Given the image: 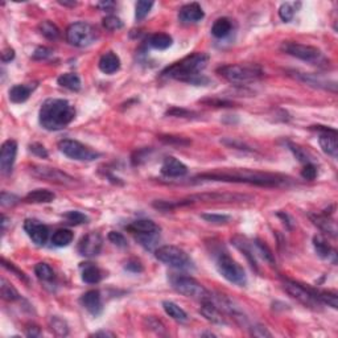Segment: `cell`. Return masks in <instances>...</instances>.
I'll return each mask as SVG.
<instances>
[{
  "label": "cell",
  "mask_w": 338,
  "mask_h": 338,
  "mask_svg": "<svg viewBox=\"0 0 338 338\" xmlns=\"http://www.w3.org/2000/svg\"><path fill=\"white\" fill-rule=\"evenodd\" d=\"M209 62V56L205 53H193L177 61L171 66L163 70L162 76L173 78L181 82L190 83L194 86H205L210 79L202 74Z\"/></svg>",
  "instance_id": "6da1fadb"
},
{
  "label": "cell",
  "mask_w": 338,
  "mask_h": 338,
  "mask_svg": "<svg viewBox=\"0 0 338 338\" xmlns=\"http://www.w3.org/2000/svg\"><path fill=\"white\" fill-rule=\"evenodd\" d=\"M194 183L198 181H222V183L250 184L258 187H278L285 181L284 177L279 174L262 173L250 169H226V171L210 172L198 174L193 178Z\"/></svg>",
  "instance_id": "7a4b0ae2"
},
{
  "label": "cell",
  "mask_w": 338,
  "mask_h": 338,
  "mask_svg": "<svg viewBox=\"0 0 338 338\" xmlns=\"http://www.w3.org/2000/svg\"><path fill=\"white\" fill-rule=\"evenodd\" d=\"M74 118L76 108L66 99H47L38 112V122L48 131L62 130L73 122Z\"/></svg>",
  "instance_id": "3957f363"
},
{
  "label": "cell",
  "mask_w": 338,
  "mask_h": 338,
  "mask_svg": "<svg viewBox=\"0 0 338 338\" xmlns=\"http://www.w3.org/2000/svg\"><path fill=\"white\" fill-rule=\"evenodd\" d=\"M219 76L234 85H247L259 81L263 72L256 66H243V65H224L217 69Z\"/></svg>",
  "instance_id": "277c9868"
},
{
  "label": "cell",
  "mask_w": 338,
  "mask_h": 338,
  "mask_svg": "<svg viewBox=\"0 0 338 338\" xmlns=\"http://www.w3.org/2000/svg\"><path fill=\"white\" fill-rule=\"evenodd\" d=\"M171 284L176 292L190 297V299H194V300L201 301V303L210 300L213 296L201 283H198L196 279L189 278V276H172Z\"/></svg>",
  "instance_id": "5b68a950"
},
{
  "label": "cell",
  "mask_w": 338,
  "mask_h": 338,
  "mask_svg": "<svg viewBox=\"0 0 338 338\" xmlns=\"http://www.w3.org/2000/svg\"><path fill=\"white\" fill-rule=\"evenodd\" d=\"M217 269L224 279L239 287L247 284V276L244 269L235 262L228 253H219L217 256Z\"/></svg>",
  "instance_id": "8992f818"
},
{
  "label": "cell",
  "mask_w": 338,
  "mask_h": 338,
  "mask_svg": "<svg viewBox=\"0 0 338 338\" xmlns=\"http://www.w3.org/2000/svg\"><path fill=\"white\" fill-rule=\"evenodd\" d=\"M98 38V31L92 24L85 21L74 22L66 29V40L70 45L85 48L92 45Z\"/></svg>",
  "instance_id": "52a82bcc"
},
{
  "label": "cell",
  "mask_w": 338,
  "mask_h": 338,
  "mask_svg": "<svg viewBox=\"0 0 338 338\" xmlns=\"http://www.w3.org/2000/svg\"><path fill=\"white\" fill-rule=\"evenodd\" d=\"M156 259L164 264L178 269H188L192 267V259L185 251L176 246L159 247L155 253Z\"/></svg>",
  "instance_id": "ba28073f"
},
{
  "label": "cell",
  "mask_w": 338,
  "mask_h": 338,
  "mask_svg": "<svg viewBox=\"0 0 338 338\" xmlns=\"http://www.w3.org/2000/svg\"><path fill=\"white\" fill-rule=\"evenodd\" d=\"M283 288L289 296L296 299L299 303L308 308H317L320 305V300L317 299V291L312 288L296 283L289 279H283Z\"/></svg>",
  "instance_id": "9c48e42d"
},
{
  "label": "cell",
  "mask_w": 338,
  "mask_h": 338,
  "mask_svg": "<svg viewBox=\"0 0 338 338\" xmlns=\"http://www.w3.org/2000/svg\"><path fill=\"white\" fill-rule=\"evenodd\" d=\"M58 149L63 155L77 162H94L99 157L98 152L83 146L82 143L72 139H63L58 143Z\"/></svg>",
  "instance_id": "30bf717a"
},
{
  "label": "cell",
  "mask_w": 338,
  "mask_h": 338,
  "mask_svg": "<svg viewBox=\"0 0 338 338\" xmlns=\"http://www.w3.org/2000/svg\"><path fill=\"white\" fill-rule=\"evenodd\" d=\"M281 52H284L285 54H289L292 57H296L305 62H319L323 58V53L320 52V49L310 45H304L300 42L295 41H284L280 47Z\"/></svg>",
  "instance_id": "8fae6325"
},
{
  "label": "cell",
  "mask_w": 338,
  "mask_h": 338,
  "mask_svg": "<svg viewBox=\"0 0 338 338\" xmlns=\"http://www.w3.org/2000/svg\"><path fill=\"white\" fill-rule=\"evenodd\" d=\"M31 173L35 177L41 178V180L51 181V183L60 184V185H69V184L74 183V177L60 171L57 168L33 165V167H31Z\"/></svg>",
  "instance_id": "7c38bea8"
},
{
  "label": "cell",
  "mask_w": 338,
  "mask_h": 338,
  "mask_svg": "<svg viewBox=\"0 0 338 338\" xmlns=\"http://www.w3.org/2000/svg\"><path fill=\"white\" fill-rule=\"evenodd\" d=\"M313 130L320 131L319 143L320 147L323 148L326 155L332 156V157H337L338 155V143H337V131L333 128L324 126H313Z\"/></svg>",
  "instance_id": "4fadbf2b"
},
{
  "label": "cell",
  "mask_w": 338,
  "mask_h": 338,
  "mask_svg": "<svg viewBox=\"0 0 338 338\" xmlns=\"http://www.w3.org/2000/svg\"><path fill=\"white\" fill-rule=\"evenodd\" d=\"M102 246H103V239H102L101 234L88 233L79 240L78 251L81 255L86 256V258H93V256L99 255V253L102 251Z\"/></svg>",
  "instance_id": "5bb4252c"
},
{
  "label": "cell",
  "mask_w": 338,
  "mask_h": 338,
  "mask_svg": "<svg viewBox=\"0 0 338 338\" xmlns=\"http://www.w3.org/2000/svg\"><path fill=\"white\" fill-rule=\"evenodd\" d=\"M24 230L32 239V242L37 246H44L47 243L48 237H49V229L47 224L41 223L37 219L29 218L24 222Z\"/></svg>",
  "instance_id": "9a60e30c"
},
{
  "label": "cell",
  "mask_w": 338,
  "mask_h": 338,
  "mask_svg": "<svg viewBox=\"0 0 338 338\" xmlns=\"http://www.w3.org/2000/svg\"><path fill=\"white\" fill-rule=\"evenodd\" d=\"M16 155H17V143L15 140H7L0 149V169L3 174H10L13 169Z\"/></svg>",
  "instance_id": "2e32d148"
},
{
  "label": "cell",
  "mask_w": 338,
  "mask_h": 338,
  "mask_svg": "<svg viewBox=\"0 0 338 338\" xmlns=\"http://www.w3.org/2000/svg\"><path fill=\"white\" fill-rule=\"evenodd\" d=\"M81 304L82 307L87 310L88 313H92L93 316H99L103 309V305H102V296L101 292L97 291V289H92V291H87L85 295H82L81 297Z\"/></svg>",
  "instance_id": "e0dca14e"
},
{
  "label": "cell",
  "mask_w": 338,
  "mask_h": 338,
  "mask_svg": "<svg viewBox=\"0 0 338 338\" xmlns=\"http://www.w3.org/2000/svg\"><path fill=\"white\" fill-rule=\"evenodd\" d=\"M291 73L295 78L301 81V82L307 83V85L313 86V87L325 88V90H332L333 93H335V87H337L335 82H329V81L321 78V77H317L316 74L301 73V72H291Z\"/></svg>",
  "instance_id": "ac0fdd59"
},
{
  "label": "cell",
  "mask_w": 338,
  "mask_h": 338,
  "mask_svg": "<svg viewBox=\"0 0 338 338\" xmlns=\"http://www.w3.org/2000/svg\"><path fill=\"white\" fill-rule=\"evenodd\" d=\"M213 297V296H212ZM202 305L199 308V313L205 317L208 321L213 324H218V325H224L226 324V319L222 314V310L217 307V304L210 299V300L202 301Z\"/></svg>",
  "instance_id": "d6986e66"
},
{
  "label": "cell",
  "mask_w": 338,
  "mask_h": 338,
  "mask_svg": "<svg viewBox=\"0 0 338 338\" xmlns=\"http://www.w3.org/2000/svg\"><path fill=\"white\" fill-rule=\"evenodd\" d=\"M204 17H205V12H204L198 3L185 4L184 7H181L180 12H178V19H180V21L185 22V24L198 22Z\"/></svg>",
  "instance_id": "ffe728a7"
},
{
  "label": "cell",
  "mask_w": 338,
  "mask_h": 338,
  "mask_svg": "<svg viewBox=\"0 0 338 338\" xmlns=\"http://www.w3.org/2000/svg\"><path fill=\"white\" fill-rule=\"evenodd\" d=\"M188 173L187 165L176 157H167L163 162L162 174L165 177H183Z\"/></svg>",
  "instance_id": "44dd1931"
},
{
  "label": "cell",
  "mask_w": 338,
  "mask_h": 338,
  "mask_svg": "<svg viewBox=\"0 0 338 338\" xmlns=\"http://www.w3.org/2000/svg\"><path fill=\"white\" fill-rule=\"evenodd\" d=\"M126 229L127 231H130L131 234L135 235V237H138V235L155 234V233L160 231L157 224L153 221H151V219H138V221L127 224Z\"/></svg>",
  "instance_id": "7402d4cb"
},
{
  "label": "cell",
  "mask_w": 338,
  "mask_h": 338,
  "mask_svg": "<svg viewBox=\"0 0 338 338\" xmlns=\"http://www.w3.org/2000/svg\"><path fill=\"white\" fill-rule=\"evenodd\" d=\"M37 87V83H28V85H15L10 88V101L13 103H24L28 101L29 97L35 88Z\"/></svg>",
  "instance_id": "603a6c76"
},
{
  "label": "cell",
  "mask_w": 338,
  "mask_h": 338,
  "mask_svg": "<svg viewBox=\"0 0 338 338\" xmlns=\"http://www.w3.org/2000/svg\"><path fill=\"white\" fill-rule=\"evenodd\" d=\"M231 242H233V244L237 247L240 253L246 256V259L249 260V263H250L251 267H253L255 271H259L258 262H256V258H255V253H254V249H253V246H251L250 242H249V240L243 237H234L233 239H231Z\"/></svg>",
  "instance_id": "cb8c5ba5"
},
{
  "label": "cell",
  "mask_w": 338,
  "mask_h": 338,
  "mask_svg": "<svg viewBox=\"0 0 338 338\" xmlns=\"http://www.w3.org/2000/svg\"><path fill=\"white\" fill-rule=\"evenodd\" d=\"M99 69L104 74H114L120 67V58L112 52H107L101 57L98 63Z\"/></svg>",
  "instance_id": "d4e9b609"
},
{
  "label": "cell",
  "mask_w": 338,
  "mask_h": 338,
  "mask_svg": "<svg viewBox=\"0 0 338 338\" xmlns=\"http://www.w3.org/2000/svg\"><path fill=\"white\" fill-rule=\"evenodd\" d=\"M56 198V194L48 189H36L29 192L24 201L28 204H48Z\"/></svg>",
  "instance_id": "484cf974"
},
{
  "label": "cell",
  "mask_w": 338,
  "mask_h": 338,
  "mask_svg": "<svg viewBox=\"0 0 338 338\" xmlns=\"http://www.w3.org/2000/svg\"><path fill=\"white\" fill-rule=\"evenodd\" d=\"M163 308H164L165 313H167L168 316L172 317L176 321H180V323H185L188 321V314L187 312L180 308L177 304L172 303V301H164L163 303Z\"/></svg>",
  "instance_id": "4316f807"
},
{
  "label": "cell",
  "mask_w": 338,
  "mask_h": 338,
  "mask_svg": "<svg viewBox=\"0 0 338 338\" xmlns=\"http://www.w3.org/2000/svg\"><path fill=\"white\" fill-rule=\"evenodd\" d=\"M231 20L228 17H221V19L215 20V22L212 27V35L217 38H223L231 32Z\"/></svg>",
  "instance_id": "83f0119b"
},
{
  "label": "cell",
  "mask_w": 338,
  "mask_h": 338,
  "mask_svg": "<svg viewBox=\"0 0 338 338\" xmlns=\"http://www.w3.org/2000/svg\"><path fill=\"white\" fill-rule=\"evenodd\" d=\"M310 219H312L313 223L319 226L321 230L325 231L326 234L332 235V237L337 235V229H335L334 222L330 221L326 215H310Z\"/></svg>",
  "instance_id": "f1b7e54d"
},
{
  "label": "cell",
  "mask_w": 338,
  "mask_h": 338,
  "mask_svg": "<svg viewBox=\"0 0 338 338\" xmlns=\"http://www.w3.org/2000/svg\"><path fill=\"white\" fill-rule=\"evenodd\" d=\"M172 37L167 33H155L152 35L148 40L149 47L153 48V49H157V51H164L172 45Z\"/></svg>",
  "instance_id": "f546056e"
},
{
  "label": "cell",
  "mask_w": 338,
  "mask_h": 338,
  "mask_svg": "<svg viewBox=\"0 0 338 338\" xmlns=\"http://www.w3.org/2000/svg\"><path fill=\"white\" fill-rule=\"evenodd\" d=\"M58 85L62 87L72 90V92H78L81 88V78L74 73H66L58 77Z\"/></svg>",
  "instance_id": "4dcf8cb0"
},
{
  "label": "cell",
  "mask_w": 338,
  "mask_h": 338,
  "mask_svg": "<svg viewBox=\"0 0 338 338\" xmlns=\"http://www.w3.org/2000/svg\"><path fill=\"white\" fill-rule=\"evenodd\" d=\"M0 295H2L3 300L10 301V303L11 301H17L20 299V294L17 292V289L4 278L0 279Z\"/></svg>",
  "instance_id": "1f68e13d"
},
{
  "label": "cell",
  "mask_w": 338,
  "mask_h": 338,
  "mask_svg": "<svg viewBox=\"0 0 338 338\" xmlns=\"http://www.w3.org/2000/svg\"><path fill=\"white\" fill-rule=\"evenodd\" d=\"M48 324H49V328H51L52 332L54 333L58 337H65V335L69 334V326H67L66 321L62 320L58 316H52L48 320Z\"/></svg>",
  "instance_id": "d6a6232c"
},
{
  "label": "cell",
  "mask_w": 338,
  "mask_h": 338,
  "mask_svg": "<svg viewBox=\"0 0 338 338\" xmlns=\"http://www.w3.org/2000/svg\"><path fill=\"white\" fill-rule=\"evenodd\" d=\"M82 280L87 283V284H97V283L102 280L101 269L87 263L82 269Z\"/></svg>",
  "instance_id": "836d02e7"
},
{
  "label": "cell",
  "mask_w": 338,
  "mask_h": 338,
  "mask_svg": "<svg viewBox=\"0 0 338 338\" xmlns=\"http://www.w3.org/2000/svg\"><path fill=\"white\" fill-rule=\"evenodd\" d=\"M38 32H40L45 38L53 40V41L54 40H57L61 35L58 27L56 26L54 22L49 21V20H45V21H41L38 24Z\"/></svg>",
  "instance_id": "e575fe53"
},
{
  "label": "cell",
  "mask_w": 338,
  "mask_h": 338,
  "mask_svg": "<svg viewBox=\"0 0 338 338\" xmlns=\"http://www.w3.org/2000/svg\"><path fill=\"white\" fill-rule=\"evenodd\" d=\"M73 233L67 229H60V230L54 231L53 237H52V243L57 247H65L73 242Z\"/></svg>",
  "instance_id": "d590c367"
},
{
  "label": "cell",
  "mask_w": 338,
  "mask_h": 338,
  "mask_svg": "<svg viewBox=\"0 0 338 338\" xmlns=\"http://www.w3.org/2000/svg\"><path fill=\"white\" fill-rule=\"evenodd\" d=\"M301 3H283L279 8V16L284 22L291 21L294 19L295 13L300 8Z\"/></svg>",
  "instance_id": "8d00e7d4"
},
{
  "label": "cell",
  "mask_w": 338,
  "mask_h": 338,
  "mask_svg": "<svg viewBox=\"0 0 338 338\" xmlns=\"http://www.w3.org/2000/svg\"><path fill=\"white\" fill-rule=\"evenodd\" d=\"M313 246H314V250H316L317 255H319L320 258H323V259H328L330 255H334L332 247L329 246L321 237H317L316 235V237L313 238Z\"/></svg>",
  "instance_id": "74e56055"
},
{
  "label": "cell",
  "mask_w": 338,
  "mask_h": 338,
  "mask_svg": "<svg viewBox=\"0 0 338 338\" xmlns=\"http://www.w3.org/2000/svg\"><path fill=\"white\" fill-rule=\"evenodd\" d=\"M35 274L42 281H51L54 279L53 268L47 263H37L35 265Z\"/></svg>",
  "instance_id": "f35d334b"
},
{
  "label": "cell",
  "mask_w": 338,
  "mask_h": 338,
  "mask_svg": "<svg viewBox=\"0 0 338 338\" xmlns=\"http://www.w3.org/2000/svg\"><path fill=\"white\" fill-rule=\"evenodd\" d=\"M152 7H153V2H147V0H140V2H138L135 7L136 20H138V21H142V20L148 15Z\"/></svg>",
  "instance_id": "ab89813d"
},
{
  "label": "cell",
  "mask_w": 338,
  "mask_h": 338,
  "mask_svg": "<svg viewBox=\"0 0 338 338\" xmlns=\"http://www.w3.org/2000/svg\"><path fill=\"white\" fill-rule=\"evenodd\" d=\"M144 324H146V326L149 330L157 333V334H164L165 333L164 324H163L160 320L156 319V317H146V319H144Z\"/></svg>",
  "instance_id": "60d3db41"
},
{
  "label": "cell",
  "mask_w": 338,
  "mask_h": 338,
  "mask_svg": "<svg viewBox=\"0 0 338 338\" xmlns=\"http://www.w3.org/2000/svg\"><path fill=\"white\" fill-rule=\"evenodd\" d=\"M317 299L320 300V303L328 304L329 307L337 308L338 307V299L337 295L334 292H319L317 291Z\"/></svg>",
  "instance_id": "b9f144b4"
},
{
  "label": "cell",
  "mask_w": 338,
  "mask_h": 338,
  "mask_svg": "<svg viewBox=\"0 0 338 338\" xmlns=\"http://www.w3.org/2000/svg\"><path fill=\"white\" fill-rule=\"evenodd\" d=\"M103 27L107 31H119V29L123 28V21L119 19V17H117V16H107V17H104L103 19Z\"/></svg>",
  "instance_id": "7bdbcfd3"
},
{
  "label": "cell",
  "mask_w": 338,
  "mask_h": 338,
  "mask_svg": "<svg viewBox=\"0 0 338 338\" xmlns=\"http://www.w3.org/2000/svg\"><path fill=\"white\" fill-rule=\"evenodd\" d=\"M255 246H256V249L262 253L263 258H264V259L269 263V264L275 265V258H274V254L271 253V250H269L268 247L265 246L263 242H260L259 239L255 240Z\"/></svg>",
  "instance_id": "ee69618b"
},
{
  "label": "cell",
  "mask_w": 338,
  "mask_h": 338,
  "mask_svg": "<svg viewBox=\"0 0 338 338\" xmlns=\"http://www.w3.org/2000/svg\"><path fill=\"white\" fill-rule=\"evenodd\" d=\"M201 218L205 219L206 222H210V223L214 224H222V223H228L230 221V217L224 214H202Z\"/></svg>",
  "instance_id": "f6af8a7d"
},
{
  "label": "cell",
  "mask_w": 338,
  "mask_h": 338,
  "mask_svg": "<svg viewBox=\"0 0 338 338\" xmlns=\"http://www.w3.org/2000/svg\"><path fill=\"white\" fill-rule=\"evenodd\" d=\"M108 239H110L111 243H114L118 247H122V249L128 246L126 237L122 233H118V231H111L110 234H108Z\"/></svg>",
  "instance_id": "bcb514c9"
},
{
  "label": "cell",
  "mask_w": 338,
  "mask_h": 338,
  "mask_svg": "<svg viewBox=\"0 0 338 338\" xmlns=\"http://www.w3.org/2000/svg\"><path fill=\"white\" fill-rule=\"evenodd\" d=\"M65 218L67 219V222L72 224H79V223H85L87 221V217L85 214L79 212H69L65 214Z\"/></svg>",
  "instance_id": "7dc6e473"
},
{
  "label": "cell",
  "mask_w": 338,
  "mask_h": 338,
  "mask_svg": "<svg viewBox=\"0 0 338 338\" xmlns=\"http://www.w3.org/2000/svg\"><path fill=\"white\" fill-rule=\"evenodd\" d=\"M301 176H303V178H305V180H309V181L314 180L317 177L316 165L312 164V163H307L303 171H301Z\"/></svg>",
  "instance_id": "c3c4849f"
},
{
  "label": "cell",
  "mask_w": 338,
  "mask_h": 338,
  "mask_svg": "<svg viewBox=\"0 0 338 338\" xmlns=\"http://www.w3.org/2000/svg\"><path fill=\"white\" fill-rule=\"evenodd\" d=\"M53 54V51L52 49H49V48L47 47H38L37 49H36L35 52H33V60H37V61H42V60H47V58H49Z\"/></svg>",
  "instance_id": "681fc988"
},
{
  "label": "cell",
  "mask_w": 338,
  "mask_h": 338,
  "mask_svg": "<svg viewBox=\"0 0 338 338\" xmlns=\"http://www.w3.org/2000/svg\"><path fill=\"white\" fill-rule=\"evenodd\" d=\"M20 199L16 196L11 194V193L2 192V196H0V204L3 208H8V206H13L19 202Z\"/></svg>",
  "instance_id": "f907efd6"
},
{
  "label": "cell",
  "mask_w": 338,
  "mask_h": 338,
  "mask_svg": "<svg viewBox=\"0 0 338 338\" xmlns=\"http://www.w3.org/2000/svg\"><path fill=\"white\" fill-rule=\"evenodd\" d=\"M288 147H289V149L294 152V155L296 156V159H299V162L305 163V164L309 163V159H308L307 153L303 151V148H300L299 146H295V144H292V143H288Z\"/></svg>",
  "instance_id": "816d5d0a"
},
{
  "label": "cell",
  "mask_w": 338,
  "mask_h": 338,
  "mask_svg": "<svg viewBox=\"0 0 338 338\" xmlns=\"http://www.w3.org/2000/svg\"><path fill=\"white\" fill-rule=\"evenodd\" d=\"M29 151L33 153V155L38 156V157L47 159L48 157V151L45 149V147L42 144H38V143H33L29 146Z\"/></svg>",
  "instance_id": "f5cc1de1"
},
{
  "label": "cell",
  "mask_w": 338,
  "mask_h": 338,
  "mask_svg": "<svg viewBox=\"0 0 338 338\" xmlns=\"http://www.w3.org/2000/svg\"><path fill=\"white\" fill-rule=\"evenodd\" d=\"M2 263H3L4 268H7V269H8V271H11V272H13V274H16V276H17V278L22 279V280H24V281H28V279H27L26 274H24V272H22V271H20V269L16 268L15 265H13V263L7 262V260L4 259V258H3V259H2Z\"/></svg>",
  "instance_id": "db71d44e"
},
{
  "label": "cell",
  "mask_w": 338,
  "mask_h": 338,
  "mask_svg": "<svg viewBox=\"0 0 338 338\" xmlns=\"http://www.w3.org/2000/svg\"><path fill=\"white\" fill-rule=\"evenodd\" d=\"M250 329H251V334L255 335V337H271V333H269L264 326L256 325Z\"/></svg>",
  "instance_id": "11a10c76"
},
{
  "label": "cell",
  "mask_w": 338,
  "mask_h": 338,
  "mask_svg": "<svg viewBox=\"0 0 338 338\" xmlns=\"http://www.w3.org/2000/svg\"><path fill=\"white\" fill-rule=\"evenodd\" d=\"M13 58H15V51H13L12 48H6L2 52V61L3 62H11Z\"/></svg>",
  "instance_id": "9f6ffc18"
},
{
  "label": "cell",
  "mask_w": 338,
  "mask_h": 338,
  "mask_svg": "<svg viewBox=\"0 0 338 338\" xmlns=\"http://www.w3.org/2000/svg\"><path fill=\"white\" fill-rule=\"evenodd\" d=\"M162 140L167 143H177V144H189L188 140H185L184 138H178V136H162Z\"/></svg>",
  "instance_id": "6f0895ef"
},
{
  "label": "cell",
  "mask_w": 338,
  "mask_h": 338,
  "mask_svg": "<svg viewBox=\"0 0 338 338\" xmlns=\"http://www.w3.org/2000/svg\"><path fill=\"white\" fill-rule=\"evenodd\" d=\"M26 333H27V335H28V337H41L42 335V332H41V329L38 328V326H36V325H29L28 328H27V330H26Z\"/></svg>",
  "instance_id": "680465c9"
},
{
  "label": "cell",
  "mask_w": 338,
  "mask_h": 338,
  "mask_svg": "<svg viewBox=\"0 0 338 338\" xmlns=\"http://www.w3.org/2000/svg\"><path fill=\"white\" fill-rule=\"evenodd\" d=\"M126 269H128V271L138 274V272H142L144 268H143V265L140 264L139 262H128L126 264Z\"/></svg>",
  "instance_id": "91938a15"
},
{
  "label": "cell",
  "mask_w": 338,
  "mask_h": 338,
  "mask_svg": "<svg viewBox=\"0 0 338 338\" xmlns=\"http://www.w3.org/2000/svg\"><path fill=\"white\" fill-rule=\"evenodd\" d=\"M115 7V3L114 2H101V3H98V8H101L102 11H112V8Z\"/></svg>",
  "instance_id": "94428289"
},
{
  "label": "cell",
  "mask_w": 338,
  "mask_h": 338,
  "mask_svg": "<svg viewBox=\"0 0 338 338\" xmlns=\"http://www.w3.org/2000/svg\"><path fill=\"white\" fill-rule=\"evenodd\" d=\"M92 337H115V334L111 332H104V330H102V332H97L94 333V334H92Z\"/></svg>",
  "instance_id": "6125c7cd"
}]
</instances>
